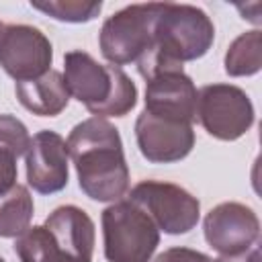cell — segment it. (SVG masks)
<instances>
[{
	"label": "cell",
	"instance_id": "cell-3",
	"mask_svg": "<svg viewBox=\"0 0 262 262\" xmlns=\"http://www.w3.org/2000/svg\"><path fill=\"white\" fill-rule=\"evenodd\" d=\"M63 80L70 96L94 117H125L137 104L135 82L121 68L98 63L86 51L74 49L63 55Z\"/></svg>",
	"mask_w": 262,
	"mask_h": 262
},
{
	"label": "cell",
	"instance_id": "cell-12",
	"mask_svg": "<svg viewBox=\"0 0 262 262\" xmlns=\"http://www.w3.org/2000/svg\"><path fill=\"white\" fill-rule=\"evenodd\" d=\"M196 88L184 70H164L145 80V113L190 123L196 119Z\"/></svg>",
	"mask_w": 262,
	"mask_h": 262
},
{
	"label": "cell",
	"instance_id": "cell-4",
	"mask_svg": "<svg viewBox=\"0 0 262 262\" xmlns=\"http://www.w3.org/2000/svg\"><path fill=\"white\" fill-rule=\"evenodd\" d=\"M102 244L108 262H149L158 244L160 229L151 217L133 201H115L102 215Z\"/></svg>",
	"mask_w": 262,
	"mask_h": 262
},
{
	"label": "cell",
	"instance_id": "cell-23",
	"mask_svg": "<svg viewBox=\"0 0 262 262\" xmlns=\"http://www.w3.org/2000/svg\"><path fill=\"white\" fill-rule=\"evenodd\" d=\"M0 262H6V260H4V258H2V256H0Z\"/></svg>",
	"mask_w": 262,
	"mask_h": 262
},
{
	"label": "cell",
	"instance_id": "cell-15",
	"mask_svg": "<svg viewBox=\"0 0 262 262\" xmlns=\"http://www.w3.org/2000/svg\"><path fill=\"white\" fill-rule=\"evenodd\" d=\"M35 213L33 196L27 186L14 184L0 194V237H18L31 227Z\"/></svg>",
	"mask_w": 262,
	"mask_h": 262
},
{
	"label": "cell",
	"instance_id": "cell-20",
	"mask_svg": "<svg viewBox=\"0 0 262 262\" xmlns=\"http://www.w3.org/2000/svg\"><path fill=\"white\" fill-rule=\"evenodd\" d=\"M16 160L18 156L12 149L0 145V194H4L16 184Z\"/></svg>",
	"mask_w": 262,
	"mask_h": 262
},
{
	"label": "cell",
	"instance_id": "cell-21",
	"mask_svg": "<svg viewBox=\"0 0 262 262\" xmlns=\"http://www.w3.org/2000/svg\"><path fill=\"white\" fill-rule=\"evenodd\" d=\"M154 262H211V258L203 252L176 246V248H168L162 254H158Z\"/></svg>",
	"mask_w": 262,
	"mask_h": 262
},
{
	"label": "cell",
	"instance_id": "cell-11",
	"mask_svg": "<svg viewBox=\"0 0 262 262\" xmlns=\"http://www.w3.org/2000/svg\"><path fill=\"white\" fill-rule=\"evenodd\" d=\"M68 143L66 139L49 129H43L31 137L25 151L27 182L39 194H53L68 186Z\"/></svg>",
	"mask_w": 262,
	"mask_h": 262
},
{
	"label": "cell",
	"instance_id": "cell-5",
	"mask_svg": "<svg viewBox=\"0 0 262 262\" xmlns=\"http://www.w3.org/2000/svg\"><path fill=\"white\" fill-rule=\"evenodd\" d=\"M162 8L164 2H145L125 6L111 14L98 35L102 57L117 68L137 61L151 45L154 23Z\"/></svg>",
	"mask_w": 262,
	"mask_h": 262
},
{
	"label": "cell",
	"instance_id": "cell-22",
	"mask_svg": "<svg viewBox=\"0 0 262 262\" xmlns=\"http://www.w3.org/2000/svg\"><path fill=\"white\" fill-rule=\"evenodd\" d=\"M211 262H260V242H256L254 246H250L239 254H221Z\"/></svg>",
	"mask_w": 262,
	"mask_h": 262
},
{
	"label": "cell",
	"instance_id": "cell-7",
	"mask_svg": "<svg viewBox=\"0 0 262 262\" xmlns=\"http://www.w3.org/2000/svg\"><path fill=\"white\" fill-rule=\"evenodd\" d=\"M196 119L215 139L235 141L254 125V104L233 84H207L196 96Z\"/></svg>",
	"mask_w": 262,
	"mask_h": 262
},
{
	"label": "cell",
	"instance_id": "cell-13",
	"mask_svg": "<svg viewBox=\"0 0 262 262\" xmlns=\"http://www.w3.org/2000/svg\"><path fill=\"white\" fill-rule=\"evenodd\" d=\"M45 229L74 262H92L96 231L90 215L76 205H61L45 219Z\"/></svg>",
	"mask_w": 262,
	"mask_h": 262
},
{
	"label": "cell",
	"instance_id": "cell-16",
	"mask_svg": "<svg viewBox=\"0 0 262 262\" xmlns=\"http://www.w3.org/2000/svg\"><path fill=\"white\" fill-rule=\"evenodd\" d=\"M225 72L233 78L254 76L262 68V37L260 31H248L235 37L225 53Z\"/></svg>",
	"mask_w": 262,
	"mask_h": 262
},
{
	"label": "cell",
	"instance_id": "cell-6",
	"mask_svg": "<svg viewBox=\"0 0 262 262\" xmlns=\"http://www.w3.org/2000/svg\"><path fill=\"white\" fill-rule=\"evenodd\" d=\"M129 201L141 207L151 217L156 227L170 235L188 233L201 217L199 199L172 182L141 180L131 188Z\"/></svg>",
	"mask_w": 262,
	"mask_h": 262
},
{
	"label": "cell",
	"instance_id": "cell-2",
	"mask_svg": "<svg viewBox=\"0 0 262 262\" xmlns=\"http://www.w3.org/2000/svg\"><path fill=\"white\" fill-rule=\"evenodd\" d=\"M215 39L213 20L192 4L164 2L154 23V37L147 51L135 61L141 78L164 70H182L184 61L203 57Z\"/></svg>",
	"mask_w": 262,
	"mask_h": 262
},
{
	"label": "cell",
	"instance_id": "cell-14",
	"mask_svg": "<svg viewBox=\"0 0 262 262\" xmlns=\"http://www.w3.org/2000/svg\"><path fill=\"white\" fill-rule=\"evenodd\" d=\"M14 92L18 102L27 111L39 117H55L70 102V92H68L63 74L57 70H49L47 74L35 80L16 82Z\"/></svg>",
	"mask_w": 262,
	"mask_h": 262
},
{
	"label": "cell",
	"instance_id": "cell-18",
	"mask_svg": "<svg viewBox=\"0 0 262 262\" xmlns=\"http://www.w3.org/2000/svg\"><path fill=\"white\" fill-rule=\"evenodd\" d=\"M31 6L61 23H88L96 18L102 10L100 0H47V2L31 0Z\"/></svg>",
	"mask_w": 262,
	"mask_h": 262
},
{
	"label": "cell",
	"instance_id": "cell-1",
	"mask_svg": "<svg viewBox=\"0 0 262 262\" xmlns=\"http://www.w3.org/2000/svg\"><path fill=\"white\" fill-rule=\"evenodd\" d=\"M82 192L98 203H115L129 190V166L119 129L100 117L78 123L68 135Z\"/></svg>",
	"mask_w": 262,
	"mask_h": 262
},
{
	"label": "cell",
	"instance_id": "cell-24",
	"mask_svg": "<svg viewBox=\"0 0 262 262\" xmlns=\"http://www.w3.org/2000/svg\"><path fill=\"white\" fill-rule=\"evenodd\" d=\"M2 27H4V25H2V23H0V31H2Z\"/></svg>",
	"mask_w": 262,
	"mask_h": 262
},
{
	"label": "cell",
	"instance_id": "cell-10",
	"mask_svg": "<svg viewBox=\"0 0 262 262\" xmlns=\"http://www.w3.org/2000/svg\"><path fill=\"white\" fill-rule=\"evenodd\" d=\"M135 139L141 156L151 164L180 162L194 147L190 123L160 119L145 111L135 121Z\"/></svg>",
	"mask_w": 262,
	"mask_h": 262
},
{
	"label": "cell",
	"instance_id": "cell-17",
	"mask_svg": "<svg viewBox=\"0 0 262 262\" xmlns=\"http://www.w3.org/2000/svg\"><path fill=\"white\" fill-rule=\"evenodd\" d=\"M14 252L20 262H74L61 252L45 225L29 227L14 242Z\"/></svg>",
	"mask_w": 262,
	"mask_h": 262
},
{
	"label": "cell",
	"instance_id": "cell-8",
	"mask_svg": "<svg viewBox=\"0 0 262 262\" xmlns=\"http://www.w3.org/2000/svg\"><path fill=\"white\" fill-rule=\"evenodd\" d=\"M51 41L37 27L4 25L0 31V68L16 82L35 80L51 70Z\"/></svg>",
	"mask_w": 262,
	"mask_h": 262
},
{
	"label": "cell",
	"instance_id": "cell-19",
	"mask_svg": "<svg viewBox=\"0 0 262 262\" xmlns=\"http://www.w3.org/2000/svg\"><path fill=\"white\" fill-rule=\"evenodd\" d=\"M31 143V135L25 123L12 115H0V145L12 149L18 158L27 151Z\"/></svg>",
	"mask_w": 262,
	"mask_h": 262
},
{
	"label": "cell",
	"instance_id": "cell-9",
	"mask_svg": "<svg viewBox=\"0 0 262 262\" xmlns=\"http://www.w3.org/2000/svg\"><path fill=\"white\" fill-rule=\"evenodd\" d=\"M207 244L219 254H239L260 242V219L248 205L219 203L203 221Z\"/></svg>",
	"mask_w": 262,
	"mask_h": 262
}]
</instances>
